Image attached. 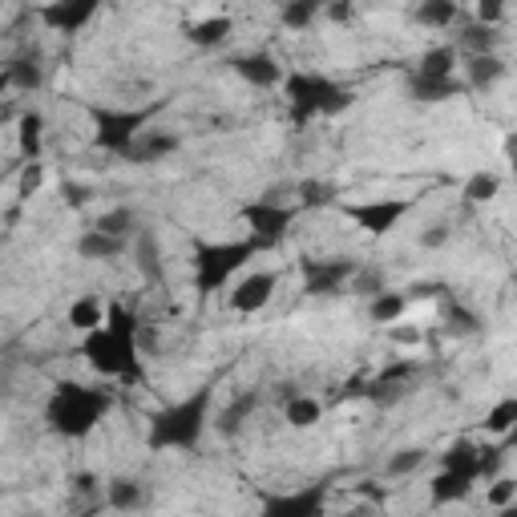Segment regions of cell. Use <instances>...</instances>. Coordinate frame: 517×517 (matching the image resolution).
Returning <instances> with one entry per match:
<instances>
[{"mask_svg": "<svg viewBox=\"0 0 517 517\" xmlns=\"http://www.w3.org/2000/svg\"><path fill=\"white\" fill-rule=\"evenodd\" d=\"M211 404H215V388L202 384L198 392L162 404L158 412H150L146 425V445L154 453H198L206 429H211Z\"/></svg>", "mask_w": 517, "mask_h": 517, "instance_id": "cell-1", "label": "cell"}, {"mask_svg": "<svg viewBox=\"0 0 517 517\" xmlns=\"http://www.w3.org/2000/svg\"><path fill=\"white\" fill-rule=\"evenodd\" d=\"M114 408V392L110 388H89L77 380H57L45 404V425L49 433L65 437V441H85L101 421L110 417Z\"/></svg>", "mask_w": 517, "mask_h": 517, "instance_id": "cell-2", "label": "cell"}, {"mask_svg": "<svg viewBox=\"0 0 517 517\" xmlns=\"http://www.w3.org/2000/svg\"><path fill=\"white\" fill-rule=\"evenodd\" d=\"M283 93H287V114H291L295 130L312 126L316 118H340L356 101L348 85H340L336 77L312 73V69H291L283 81Z\"/></svg>", "mask_w": 517, "mask_h": 517, "instance_id": "cell-3", "label": "cell"}, {"mask_svg": "<svg viewBox=\"0 0 517 517\" xmlns=\"http://www.w3.org/2000/svg\"><path fill=\"white\" fill-rule=\"evenodd\" d=\"M267 247L259 239H227V243H194L190 267H194V291L202 299H211L215 291H223L251 259H259Z\"/></svg>", "mask_w": 517, "mask_h": 517, "instance_id": "cell-4", "label": "cell"}, {"mask_svg": "<svg viewBox=\"0 0 517 517\" xmlns=\"http://www.w3.org/2000/svg\"><path fill=\"white\" fill-rule=\"evenodd\" d=\"M81 356L97 376L110 380H126V384H146V368H142V340L138 336H122L114 328H97L89 336H81Z\"/></svg>", "mask_w": 517, "mask_h": 517, "instance_id": "cell-5", "label": "cell"}, {"mask_svg": "<svg viewBox=\"0 0 517 517\" xmlns=\"http://www.w3.org/2000/svg\"><path fill=\"white\" fill-rule=\"evenodd\" d=\"M162 106H166V101H154V106H89L97 150L122 158L150 130V122L162 114Z\"/></svg>", "mask_w": 517, "mask_h": 517, "instance_id": "cell-6", "label": "cell"}, {"mask_svg": "<svg viewBox=\"0 0 517 517\" xmlns=\"http://www.w3.org/2000/svg\"><path fill=\"white\" fill-rule=\"evenodd\" d=\"M360 263L352 255H303L299 259V279H303V295H340L352 279H356Z\"/></svg>", "mask_w": 517, "mask_h": 517, "instance_id": "cell-7", "label": "cell"}, {"mask_svg": "<svg viewBox=\"0 0 517 517\" xmlns=\"http://www.w3.org/2000/svg\"><path fill=\"white\" fill-rule=\"evenodd\" d=\"M295 215H299L295 202L287 206V202H279V198H259V202H247V206H243V227H247L251 239H259V243L271 251V247H279L283 235L291 231Z\"/></svg>", "mask_w": 517, "mask_h": 517, "instance_id": "cell-8", "label": "cell"}, {"mask_svg": "<svg viewBox=\"0 0 517 517\" xmlns=\"http://www.w3.org/2000/svg\"><path fill=\"white\" fill-rule=\"evenodd\" d=\"M412 211V198H368V202H352L344 206V215L364 231V235H392L404 215Z\"/></svg>", "mask_w": 517, "mask_h": 517, "instance_id": "cell-9", "label": "cell"}, {"mask_svg": "<svg viewBox=\"0 0 517 517\" xmlns=\"http://www.w3.org/2000/svg\"><path fill=\"white\" fill-rule=\"evenodd\" d=\"M324 509H328V481L263 497V517H324Z\"/></svg>", "mask_w": 517, "mask_h": 517, "instance_id": "cell-10", "label": "cell"}, {"mask_svg": "<svg viewBox=\"0 0 517 517\" xmlns=\"http://www.w3.org/2000/svg\"><path fill=\"white\" fill-rule=\"evenodd\" d=\"M275 287H279V275L275 271H251L247 279L235 283L231 307H235L239 316H255V312H263V307L275 299Z\"/></svg>", "mask_w": 517, "mask_h": 517, "instance_id": "cell-11", "label": "cell"}, {"mask_svg": "<svg viewBox=\"0 0 517 517\" xmlns=\"http://www.w3.org/2000/svg\"><path fill=\"white\" fill-rule=\"evenodd\" d=\"M101 5L97 0H53V5L41 9V21L53 33H81L89 21H97Z\"/></svg>", "mask_w": 517, "mask_h": 517, "instance_id": "cell-12", "label": "cell"}, {"mask_svg": "<svg viewBox=\"0 0 517 517\" xmlns=\"http://www.w3.org/2000/svg\"><path fill=\"white\" fill-rule=\"evenodd\" d=\"M231 69H235V73H239L247 85H255V89H271V85H283V81H287L283 65H279L271 53H263V49L231 57Z\"/></svg>", "mask_w": 517, "mask_h": 517, "instance_id": "cell-13", "label": "cell"}, {"mask_svg": "<svg viewBox=\"0 0 517 517\" xmlns=\"http://www.w3.org/2000/svg\"><path fill=\"white\" fill-rule=\"evenodd\" d=\"M263 408V392L259 388H247V392H235L231 400H227V408L219 412V433L223 437H239L247 425H251V417H255V412Z\"/></svg>", "mask_w": 517, "mask_h": 517, "instance_id": "cell-14", "label": "cell"}, {"mask_svg": "<svg viewBox=\"0 0 517 517\" xmlns=\"http://www.w3.org/2000/svg\"><path fill=\"white\" fill-rule=\"evenodd\" d=\"M469 85L457 77H421V73H408V97L421 101V106H441V101L461 97Z\"/></svg>", "mask_w": 517, "mask_h": 517, "instance_id": "cell-15", "label": "cell"}, {"mask_svg": "<svg viewBox=\"0 0 517 517\" xmlns=\"http://www.w3.org/2000/svg\"><path fill=\"white\" fill-rule=\"evenodd\" d=\"M178 150V138L170 134V130H146L122 158L126 162H134V166H150V162H162V158H170Z\"/></svg>", "mask_w": 517, "mask_h": 517, "instance_id": "cell-16", "label": "cell"}, {"mask_svg": "<svg viewBox=\"0 0 517 517\" xmlns=\"http://www.w3.org/2000/svg\"><path fill=\"white\" fill-rule=\"evenodd\" d=\"M69 328L73 332H81V336H89V332H97V328H106V320H110V303H101L97 295H77L73 303H69Z\"/></svg>", "mask_w": 517, "mask_h": 517, "instance_id": "cell-17", "label": "cell"}, {"mask_svg": "<svg viewBox=\"0 0 517 517\" xmlns=\"http://www.w3.org/2000/svg\"><path fill=\"white\" fill-rule=\"evenodd\" d=\"M283 421H287L291 429H316V425L324 421V400L307 396V392H291V396L283 400Z\"/></svg>", "mask_w": 517, "mask_h": 517, "instance_id": "cell-18", "label": "cell"}, {"mask_svg": "<svg viewBox=\"0 0 517 517\" xmlns=\"http://www.w3.org/2000/svg\"><path fill=\"white\" fill-rule=\"evenodd\" d=\"M235 33V21L231 17H206V21H194V25H186V41L190 45H198V49H219V45H227V37Z\"/></svg>", "mask_w": 517, "mask_h": 517, "instance_id": "cell-19", "label": "cell"}, {"mask_svg": "<svg viewBox=\"0 0 517 517\" xmlns=\"http://www.w3.org/2000/svg\"><path fill=\"white\" fill-rule=\"evenodd\" d=\"M473 485H477V477L441 469V473L429 481V497H433V505H453V501H465V497L473 493Z\"/></svg>", "mask_w": 517, "mask_h": 517, "instance_id": "cell-20", "label": "cell"}, {"mask_svg": "<svg viewBox=\"0 0 517 517\" xmlns=\"http://www.w3.org/2000/svg\"><path fill=\"white\" fill-rule=\"evenodd\" d=\"M130 251V243L126 239H114V235H101V231H85L81 239H77V255L81 259H97V263H110V259H122Z\"/></svg>", "mask_w": 517, "mask_h": 517, "instance_id": "cell-21", "label": "cell"}, {"mask_svg": "<svg viewBox=\"0 0 517 517\" xmlns=\"http://www.w3.org/2000/svg\"><path fill=\"white\" fill-rule=\"evenodd\" d=\"M17 142L29 162H41V154H45V114L41 110H25L17 118Z\"/></svg>", "mask_w": 517, "mask_h": 517, "instance_id": "cell-22", "label": "cell"}, {"mask_svg": "<svg viewBox=\"0 0 517 517\" xmlns=\"http://www.w3.org/2000/svg\"><path fill=\"white\" fill-rule=\"evenodd\" d=\"M340 202V186L324 182V178H303L295 186V206L299 211H320V206H336Z\"/></svg>", "mask_w": 517, "mask_h": 517, "instance_id": "cell-23", "label": "cell"}, {"mask_svg": "<svg viewBox=\"0 0 517 517\" xmlns=\"http://www.w3.org/2000/svg\"><path fill=\"white\" fill-rule=\"evenodd\" d=\"M441 320L453 336H481V316L473 312V307H465L457 295H445L441 299Z\"/></svg>", "mask_w": 517, "mask_h": 517, "instance_id": "cell-24", "label": "cell"}, {"mask_svg": "<svg viewBox=\"0 0 517 517\" xmlns=\"http://www.w3.org/2000/svg\"><path fill=\"white\" fill-rule=\"evenodd\" d=\"M41 81H45V69H41L37 53H21V57H13L5 65V85H13V89L33 93V89H41Z\"/></svg>", "mask_w": 517, "mask_h": 517, "instance_id": "cell-25", "label": "cell"}, {"mask_svg": "<svg viewBox=\"0 0 517 517\" xmlns=\"http://www.w3.org/2000/svg\"><path fill=\"white\" fill-rule=\"evenodd\" d=\"M134 263H138V271H142V279L146 283H162L166 279V271H162V251H158V239H154V231H146L142 227V235L134 239Z\"/></svg>", "mask_w": 517, "mask_h": 517, "instance_id": "cell-26", "label": "cell"}, {"mask_svg": "<svg viewBox=\"0 0 517 517\" xmlns=\"http://www.w3.org/2000/svg\"><path fill=\"white\" fill-rule=\"evenodd\" d=\"M93 231L114 235V239H126V243H130V239H138V235H142V227H138V211H134V206H114V211L97 215Z\"/></svg>", "mask_w": 517, "mask_h": 517, "instance_id": "cell-27", "label": "cell"}, {"mask_svg": "<svg viewBox=\"0 0 517 517\" xmlns=\"http://www.w3.org/2000/svg\"><path fill=\"white\" fill-rule=\"evenodd\" d=\"M457 65H461L457 45H433V49L421 53V61H417L412 73H421V77H457Z\"/></svg>", "mask_w": 517, "mask_h": 517, "instance_id": "cell-28", "label": "cell"}, {"mask_svg": "<svg viewBox=\"0 0 517 517\" xmlns=\"http://www.w3.org/2000/svg\"><path fill=\"white\" fill-rule=\"evenodd\" d=\"M501 77H505V61H501L497 53H489V57H469V61H465V85H469V89H493Z\"/></svg>", "mask_w": 517, "mask_h": 517, "instance_id": "cell-29", "label": "cell"}, {"mask_svg": "<svg viewBox=\"0 0 517 517\" xmlns=\"http://www.w3.org/2000/svg\"><path fill=\"white\" fill-rule=\"evenodd\" d=\"M142 501H146V489L134 477H114L106 485V505L118 513H134V509H142Z\"/></svg>", "mask_w": 517, "mask_h": 517, "instance_id": "cell-30", "label": "cell"}, {"mask_svg": "<svg viewBox=\"0 0 517 517\" xmlns=\"http://www.w3.org/2000/svg\"><path fill=\"white\" fill-rule=\"evenodd\" d=\"M457 53H469V57H489L497 49V29L489 25H461L457 29Z\"/></svg>", "mask_w": 517, "mask_h": 517, "instance_id": "cell-31", "label": "cell"}, {"mask_svg": "<svg viewBox=\"0 0 517 517\" xmlns=\"http://www.w3.org/2000/svg\"><path fill=\"white\" fill-rule=\"evenodd\" d=\"M404 312H408V295H404V291H380V295L368 303V320L380 324V328H392Z\"/></svg>", "mask_w": 517, "mask_h": 517, "instance_id": "cell-32", "label": "cell"}, {"mask_svg": "<svg viewBox=\"0 0 517 517\" xmlns=\"http://www.w3.org/2000/svg\"><path fill=\"white\" fill-rule=\"evenodd\" d=\"M320 13H324L320 0H291V5L279 9V25L291 29V33H299V29H312L320 21Z\"/></svg>", "mask_w": 517, "mask_h": 517, "instance_id": "cell-33", "label": "cell"}, {"mask_svg": "<svg viewBox=\"0 0 517 517\" xmlns=\"http://www.w3.org/2000/svg\"><path fill=\"white\" fill-rule=\"evenodd\" d=\"M417 21L425 29H453L461 21V5L457 0H425V5L417 9Z\"/></svg>", "mask_w": 517, "mask_h": 517, "instance_id": "cell-34", "label": "cell"}, {"mask_svg": "<svg viewBox=\"0 0 517 517\" xmlns=\"http://www.w3.org/2000/svg\"><path fill=\"white\" fill-rule=\"evenodd\" d=\"M477 449H481V445H473L469 437H457V441H453V445L441 453V469L477 477Z\"/></svg>", "mask_w": 517, "mask_h": 517, "instance_id": "cell-35", "label": "cell"}, {"mask_svg": "<svg viewBox=\"0 0 517 517\" xmlns=\"http://www.w3.org/2000/svg\"><path fill=\"white\" fill-rule=\"evenodd\" d=\"M517 429V396H505V400H497L493 408H489V417H485V433H493V437H509Z\"/></svg>", "mask_w": 517, "mask_h": 517, "instance_id": "cell-36", "label": "cell"}, {"mask_svg": "<svg viewBox=\"0 0 517 517\" xmlns=\"http://www.w3.org/2000/svg\"><path fill=\"white\" fill-rule=\"evenodd\" d=\"M461 194H465V202H493L501 194V178L493 170H477V174L465 178Z\"/></svg>", "mask_w": 517, "mask_h": 517, "instance_id": "cell-37", "label": "cell"}, {"mask_svg": "<svg viewBox=\"0 0 517 517\" xmlns=\"http://www.w3.org/2000/svg\"><path fill=\"white\" fill-rule=\"evenodd\" d=\"M425 461H429V453H425V449H417V445H412V449H396V453L388 457L384 473H388V477H412Z\"/></svg>", "mask_w": 517, "mask_h": 517, "instance_id": "cell-38", "label": "cell"}, {"mask_svg": "<svg viewBox=\"0 0 517 517\" xmlns=\"http://www.w3.org/2000/svg\"><path fill=\"white\" fill-rule=\"evenodd\" d=\"M505 465V445H481L477 449V481H497Z\"/></svg>", "mask_w": 517, "mask_h": 517, "instance_id": "cell-39", "label": "cell"}, {"mask_svg": "<svg viewBox=\"0 0 517 517\" xmlns=\"http://www.w3.org/2000/svg\"><path fill=\"white\" fill-rule=\"evenodd\" d=\"M485 497H489V505H493V509H505V505H513V501H517V481H513V477H497V481L489 485V493H485Z\"/></svg>", "mask_w": 517, "mask_h": 517, "instance_id": "cell-40", "label": "cell"}, {"mask_svg": "<svg viewBox=\"0 0 517 517\" xmlns=\"http://www.w3.org/2000/svg\"><path fill=\"white\" fill-rule=\"evenodd\" d=\"M408 303H417V299H445V295H453L445 283H437V279H425V283H412L408 291Z\"/></svg>", "mask_w": 517, "mask_h": 517, "instance_id": "cell-41", "label": "cell"}, {"mask_svg": "<svg viewBox=\"0 0 517 517\" xmlns=\"http://www.w3.org/2000/svg\"><path fill=\"white\" fill-rule=\"evenodd\" d=\"M352 287H356V295H380V291H388L384 283H380V271H372V267H360L356 271V279H352Z\"/></svg>", "mask_w": 517, "mask_h": 517, "instance_id": "cell-42", "label": "cell"}, {"mask_svg": "<svg viewBox=\"0 0 517 517\" xmlns=\"http://www.w3.org/2000/svg\"><path fill=\"white\" fill-rule=\"evenodd\" d=\"M449 239H453V227H449V223H433L429 231H421V247H425V251H437V247H445Z\"/></svg>", "mask_w": 517, "mask_h": 517, "instance_id": "cell-43", "label": "cell"}, {"mask_svg": "<svg viewBox=\"0 0 517 517\" xmlns=\"http://www.w3.org/2000/svg\"><path fill=\"white\" fill-rule=\"evenodd\" d=\"M501 17H505V9L497 5V0H481V5H477V25H489L493 29Z\"/></svg>", "mask_w": 517, "mask_h": 517, "instance_id": "cell-44", "label": "cell"}, {"mask_svg": "<svg viewBox=\"0 0 517 517\" xmlns=\"http://www.w3.org/2000/svg\"><path fill=\"white\" fill-rule=\"evenodd\" d=\"M41 162H25V174H21V198H29L37 186H41Z\"/></svg>", "mask_w": 517, "mask_h": 517, "instance_id": "cell-45", "label": "cell"}, {"mask_svg": "<svg viewBox=\"0 0 517 517\" xmlns=\"http://www.w3.org/2000/svg\"><path fill=\"white\" fill-rule=\"evenodd\" d=\"M65 198H69V206H85L89 202V190L81 182H65Z\"/></svg>", "mask_w": 517, "mask_h": 517, "instance_id": "cell-46", "label": "cell"}, {"mask_svg": "<svg viewBox=\"0 0 517 517\" xmlns=\"http://www.w3.org/2000/svg\"><path fill=\"white\" fill-rule=\"evenodd\" d=\"M501 150H505V162H509V170L517 174V130H513V134L501 142Z\"/></svg>", "mask_w": 517, "mask_h": 517, "instance_id": "cell-47", "label": "cell"}, {"mask_svg": "<svg viewBox=\"0 0 517 517\" xmlns=\"http://www.w3.org/2000/svg\"><path fill=\"white\" fill-rule=\"evenodd\" d=\"M328 17H332V21H348V17H352V9H348V5H332V9H328Z\"/></svg>", "mask_w": 517, "mask_h": 517, "instance_id": "cell-48", "label": "cell"}, {"mask_svg": "<svg viewBox=\"0 0 517 517\" xmlns=\"http://www.w3.org/2000/svg\"><path fill=\"white\" fill-rule=\"evenodd\" d=\"M501 445H505V453H513V449H517V429H513V433H509Z\"/></svg>", "mask_w": 517, "mask_h": 517, "instance_id": "cell-49", "label": "cell"}, {"mask_svg": "<svg viewBox=\"0 0 517 517\" xmlns=\"http://www.w3.org/2000/svg\"><path fill=\"white\" fill-rule=\"evenodd\" d=\"M497 517H517V501H513V505H505V509H497Z\"/></svg>", "mask_w": 517, "mask_h": 517, "instance_id": "cell-50", "label": "cell"}, {"mask_svg": "<svg viewBox=\"0 0 517 517\" xmlns=\"http://www.w3.org/2000/svg\"><path fill=\"white\" fill-rule=\"evenodd\" d=\"M340 517H356V513H340Z\"/></svg>", "mask_w": 517, "mask_h": 517, "instance_id": "cell-51", "label": "cell"}]
</instances>
